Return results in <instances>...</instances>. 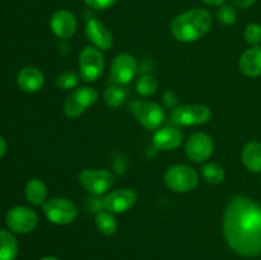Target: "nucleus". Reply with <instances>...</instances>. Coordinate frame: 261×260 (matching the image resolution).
<instances>
[{
	"label": "nucleus",
	"mask_w": 261,
	"mask_h": 260,
	"mask_svg": "<svg viewBox=\"0 0 261 260\" xmlns=\"http://www.w3.org/2000/svg\"><path fill=\"white\" fill-rule=\"evenodd\" d=\"M8 227L12 232L24 235L30 233L37 227L38 217L35 211L28 206H13L7 212L5 216Z\"/></svg>",
	"instance_id": "1a4fd4ad"
},
{
	"label": "nucleus",
	"mask_w": 261,
	"mask_h": 260,
	"mask_svg": "<svg viewBox=\"0 0 261 260\" xmlns=\"http://www.w3.org/2000/svg\"><path fill=\"white\" fill-rule=\"evenodd\" d=\"M24 194L31 204L40 205L45 203L47 198V186L40 178H32L25 184Z\"/></svg>",
	"instance_id": "aec40b11"
},
{
	"label": "nucleus",
	"mask_w": 261,
	"mask_h": 260,
	"mask_svg": "<svg viewBox=\"0 0 261 260\" xmlns=\"http://www.w3.org/2000/svg\"><path fill=\"white\" fill-rule=\"evenodd\" d=\"M79 75L75 71H64L56 78V86L60 89H73L78 86Z\"/></svg>",
	"instance_id": "a878e982"
},
{
	"label": "nucleus",
	"mask_w": 261,
	"mask_h": 260,
	"mask_svg": "<svg viewBox=\"0 0 261 260\" xmlns=\"http://www.w3.org/2000/svg\"><path fill=\"white\" fill-rule=\"evenodd\" d=\"M201 2L205 3L206 5H212V7H213V5H219V7H221V5H223V3L226 2V0H201Z\"/></svg>",
	"instance_id": "2f4dec72"
},
{
	"label": "nucleus",
	"mask_w": 261,
	"mask_h": 260,
	"mask_svg": "<svg viewBox=\"0 0 261 260\" xmlns=\"http://www.w3.org/2000/svg\"><path fill=\"white\" fill-rule=\"evenodd\" d=\"M223 233L237 254L261 255V204L246 196L232 198L223 216Z\"/></svg>",
	"instance_id": "f257e3e1"
},
{
	"label": "nucleus",
	"mask_w": 261,
	"mask_h": 260,
	"mask_svg": "<svg viewBox=\"0 0 261 260\" xmlns=\"http://www.w3.org/2000/svg\"><path fill=\"white\" fill-rule=\"evenodd\" d=\"M84 2H86V4L88 5V7L93 8V9L105 10L111 8L117 0H84Z\"/></svg>",
	"instance_id": "c85d7f7f"
},
{
	"label": "nucleus",
	"mask_w": 261,
	"mask_h": 260,
	"mask_svg": "<svg viewBox=\"0 0 261 260\" xmlns=\"http://www.w3.org/2000/svg\"><path fill=\"white\" fill-rule=\"evenodd\" d=\"M79 70L87 83L101 78L105 70V58L101 51L94 46H86L79 55Z\"/></svg>",
	"instance_id": "20e7f679"
},
{
	"label": "nucleus",
	"mask_w": 261,
	"mask_h": 260,
	"mask_svg": "<svg viewBox=\"0 0 261 260\" xmlns=\"http://www.w3.org/2000/svg\"><path fill=\"white\" fill-rule=\"evenodd\" d=\"M96 226L101 233L112 236L117 231V221L114 214L109 211H101L96 216Z\"/></svg>",
	"instance_id": "4be33fe9"
},
{
	"label": "nucleus",
	"mask_w": 261,
	"mask_h": 260,
	"mask_svg": "<svg viewBox=\"0 0 261 260\" xmlns=\"http://www.w3.org/2000/svg\"><path fill=\"white\" fill-rule=\"evenodd\" d=\"M184 135L175 127H163L158 129L153 135V145L160 150H170L180 147Z\"/></svg>",
	"instance_id": "f3484780"
},
{
	"label": "nucleus",
	"mask_w": 261,
	"mask_h": 260,
	"mask_svg": "<svg viewBox=\"0 0 261 260\" xmlns=\"http://www.w3.org/2000/svg\"><path fill=\"white\" fill-rule=\"evenodd\" d=\"M43 212L50 222L55 224H69L75 221L78 208L66 198H53L43 203Z\"/></svg>",
	"instance_id": "423d86ee"
},
{
	"label": "nucleus",
	"mask_w": 261,
	"mask_h": 260,
	"mask_svg": "<svg viewBox=\"0 0 261 260\" xmlns=\"http://www.w3.org/2000/svg\"><path fill=\"white\" fill-rule=\"evenodd\" d=\"M86 36L94 47L101 50H110L114 45V36L111 31L97 19H89L86 25Z\"/></svg>",
	"instance_id": "2eb2a0df"
},
{
	"label": "nucleus",
	"mask_w": 261,
	"mask_h": 260,
	"mask_svg": "<svg viewBox=\"0 0 261 260\" xmlns=\"http://www.w3.org/2000/svg\"><path fill=\"white\" fill-rule=\"evenodd\" d=\"M165 183L176 193H188L195 189L199 184V175L188 165H175L165 173Z\"/></svg>",
	"instance_id": "7ed1b4c3"
},
{
	"label": "nucleus",
	"mask_w": 261,
	"mask_h": 260,
	"mask_svg": "<svg viewBox=\"0 0 261 260\" xmlns=\"http://www.w3.org/2000/svg\"><path fill=\"white\" fill-rule=\"evenodd\" d=\"M130 111L138 121L148 130H158L165 121V111L155 102L137 101L130 105Z\"/></svg>",
	"instance_id": "39448f33"
},
{
	"label": "nucleus",
	"mask_w": 261,
	"mask_h": 260,
	"mask_svg": "<svg viewBox=\"0 0 261 260\" xmlns=\"http://www.w3.org/2000/svg\"><path fill=\"white\" fill-rule=\"evenodd\" d=\"M240 70L250 78L261 75V46H252L240 58Z\"/></svg>",
	"instance_id": "a211bd4d"
},
{
	"label": "nucleus",
	"mask_w": 261,
	"mask_h": 260,
	"mask_svg": "<svg viewBox=\"0 0 261 260\" xmlns=\"http://www.w3.org/2000/svg\"><path fill=\"white\" fill-rule=\"evenodd\" d=\"M114 175L109 170H83L79 173L82 186L89 194L98 196L105 194L114 185Z\"/></svg>",
	"instance_id": "9d476101"
},
{
	"label": "nucleus",
	"mask_w": 261,
	"mask_h": 260,
	"mask_svg": "<svg viewBox=\"0 0 261 260\" xmlns=\"http://www.w3.org/2000/svg\"><path fill=\"white\" fill-rule=\"evenodd\" d=\"M76 18L71 12L66 9H60L53 14L50 19V27L54 35L61 40L73 37L76 32Z\"/></svg>",
	"instance_id": "4468645a"
},
{
	"label": "nucleus",
	"mask_w": 261,
	"mask_h": 260,
	"mask_svg": "<svg viewBox=\"0 0 261 260\" xmlns=\"http://www.w3.org/2000/svg\"><path fill=\"white\" fill-rule=\"evenodd\" d=\"M212 27V15L203 8H194L178 14L171 22V33L180 42L200 40Z\"/></svg>",
	"instance_id": "f03ea898"
},
{
	"label": "nucleus",
	"mask_w": 261,
	"mask_h": 260,
	"mask_svg": "<svg viewBox=\"0 0 261 260\" xmlns=\"http://www.w3.org/2000/svg\"><path fill=\"white\" fill-rule=\"evenodd\" d=\"M201 175H203L204 180L208 184H213V185H218L226 177V172L224 168L221 165L216 162H209L201 167Z\"/></svg>",
	"instance_id": "5701e85b"
},
{
	"label": "nucleus",
	"mask_w": 261,
	"mask_h": 260,
	"mask_svg": "<svg viewBox=\"0 0 261 260\" xmlns=\"http://www.w3.org/2000/svg\"><path fill=\"white\" fill-rule=\"evenodd\" d=\"M214 149V143L211 135L205 133H195L189 138L186 143V154L194 162H204L209 160Z\"/></svg>",
	"instance_id": "f8f14e48"
},
{
	"label": "nucleus",
	"mask_w": 261,
	"mask_h": 260,
	"mask_svg": "<svg viewBox=\"0 0 261 260\" xmlns=\"http://www.w3.org/2000/svg\"><path fill=\"white\" fill-rule=\"evenodd\" d=\"M138 196L132 189H119L111 191L103 198V208L112 214L124 213L135 205Z\"/></svg>",
	"instance_id": "ddd939ff"
},
{
	"label": "nucleus",
	"mask_w": 261,
	"mask_h": 260,
	"mask_svg": "<svg viewBox=\"0 0 261 260\" xmlns=\"http://www.w3.org/2000/svg\"><path fill=\"white\" fill-rule=\"evenodd\" d=\"M5 152H7V143H5L4 138L0 135V158L5 154Z\"/></svg>",
	"instance_id": "7c9ffc66"
},
{
	"label": "nucleus",
	"mask_w": 261,
	"mask_h": 260,
	"mask_svg": "<svg viewBox=\"0 0 261 260\" xmlns=\"http://www.w3.org/2000/svg\"><path fill=\"white\" fill-rule=\"evenodd\" d=\"M41 260H59V259L55 256H46V257H42Z\"/></svg>",
	"instance_id": "473e14b6"
},
{
	"label": "nucleus",
	"mask_w": 261,
	"mask_h": 260,
	"mask_svg": "<svg viewBox=\"0 0 261 260\" xmlns=\"http://www.w3.org/2000/svg\"><path fill=\"white\" fill-rule=\"evenodd\" d=\"M232 4L237 8H250L255 4L256 0H231Z\"/></svg>",
	"instance_id": "c756f323"
},
{
	"label": "nucleus",
	"mask_w": 261,
	"mask_h": 260,
	"mask_svg": "<svg viewBox=\"0 0 261 260\" xmlns=\"http://www.w3.org/2000/svg\"><path fill=\"white\" fill-rule=\"evenodd\" d=\"M241 160L245 167L254 173L261 172V143L249 142L241 152Z\"/></svg>",
	"instance_id": "6ab92c4d"
},
{
	"label": "nucleus",
	"mask_w": 261,
	"mask_h": 260,
	"mask_svg": "<svg viewBox=\"0 0 261 260\" xmlns=\"http://www.w3.org/2000/svg\"><path fill=\"white\" fill-rule=\"evenodd\" d=\"M18 242L14 235L7 229H0V260H15Z\"/></svg>",
	"instance_id": "412c9836"
},
{
	"label": "nucleus",
	"mask_w": 261,
	"mask_h": 260,
	"mask_svg": "<svg viewBox=\"0 0 261 260\" xmlns=\"http://www.w3.org/2000/svg\"><path fill=\"white\" fill-rule=\"evenodd\" d=\"M211 117V109L204 105H184L173 110L171 114V121L181 126H193L206 124Z\"/></svg>",
	"instance_id": "0eeeda50"
},
{
	"label": "nucleus",
	"mask_w": 261,
	"mask_h": 260,
	"mask_svg": "<svg viewBox=\"0 0 261 260\" xmlns=\"http://www.w3.org/2000/svg\"><path fill=\"white\" fill-rule=\"evenodd\" d=\"M138 70V63L133 55L127 53L119 54L111 63V79L117 86H124L132 82Z\"/></svg>",
	"instance_id": "9b49d317"
},
{
	"label": "nucleus",
	"mask_w": 261,
	"mask_h": 260,
	"mask_svg": "<svg viewBox=\"0 0 261 260\" xmlns=\"http://www.w3.org/2000/svg\"><path fill=\"white\" fill-rule=\"evenodd\" d=\"M217 18H218V20L222 24L231 25L236 22L237 12L233 7H231V5L223 4L219 7L218 10H217Z\"/></svg>",
	"instance_id": "bb28decb"
},
{
	"label": "nucleus",
	"mask_w": 261,
	"mask_h": 260,
	"mask_svg": "<svg viewBox=\"0 0 261 260\" xmlns=\"http://www.w3.org/2000/svg\"><path fill=\"white\" fill-rule=\"evenodd\" d=\"M126 91L124 88H121V86H110L109 88L105 91L103 98L109 106L111 107H119L126 99Z\"/></svg>",
	"instance_id": "b1692460"
},
{
	"label": "nucleus",
	"mask_w": 261,
	"mask_h": 260,
	"mask_svg": "<svg viewBox=\"0 0 261 260\" xmlns=\"http://www.w3.org/2000/svg\"><path fill=\"white\" fill-rule=\"evenodd\" d=\"M98 99V92L91 87H81L74 89L66 98L64 105V114L70 119L81 116L86 110Z\"/></svg>",
	"instance_id": "6e6552de"
},
{
	"label": "nucleus",
	"mask_w": 261,
	"mask_h": 260,
	"mask_svg": "<svg viewBox=\"0 0 261 260\" xmlns=\"http://www.w3.org/2000/svg\"><path fill=\"white\" fill-rule=\"evenodd\" d=\"M245 40L252 46L261 43V25L259 23H250L245 30Z\"/></svg>",
	"instance_id": "cd10ccee"
},
{
	"label": "nucleus",
	"mask_w": 261,
	"mask_h": 260,
	"mask_svg": "<svg viewBox=\"0 0 261 260\" xmlns=\"http://www.w3.org/2000/svg\"><path fill=\"white\" fill-rule=\"evenodd\" d=\"M43 82H45V76L42 71L35 66H25L17 75V83L19 88L28 93L40 91L43 86Z\"/></svg>",
	"instance_id": "dca6fc26"
},
{
	"label": "nucleus",
	"mask_w": 261,
	"mask_h": 260,
	"mask_svg": "<svg viewBox=\"0 0 261 260\" xmlns=\"http://www.w3.org/2000/svg\"><path fill=\"white\" fill-rule=\"evenodd\" d=\"M158 83L152 75H142L137 82V92L142 96H152L157 92Z\"/></svg>",
	"instance_id": "393cba45"
}]
</instances>
